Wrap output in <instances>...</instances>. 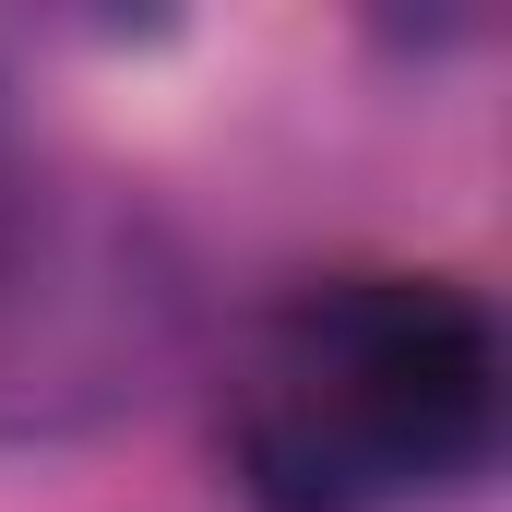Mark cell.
Wrapping results in <instances>:
<instances>
[{"label": "cell", "mask_w": 512, "mask_h": 512, "mask_svg": "<svg viewBox=\"0 0 512 512\" xmlns=\"http://www.w3.org/2000/svg\"><path fill=\"white\" fill-rule=\"evenodd\" d=\"M501 322L453 274H322L227 358V465L262 512H405L501 453Z\"/></svg>", "instance_id": "1"}]
</instances>
